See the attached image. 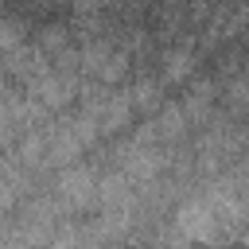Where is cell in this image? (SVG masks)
Wrapping results in <instances>:
<instances>
[{"label":"cell","mask_w":249,"mask_h":249,"mask_svg":"<svg viewBox=\"0 0 249 249\" xmlns=\"http://www.w3.org/2000/svg\"><path fill=\"white\" fill-rule=\"evenodd\" d=\"M43 171H35L23 156H8L4 163H0V214H8L12 206H19L23 198H31V187H35V179H39Z\"/></svg>","instance_id":"277c9868"},{"label":"cell","mask_w":249,"mask_h":249,"mask_svg":"<svg viewBox=\"0 0 249 249\" xmlns=\"http://www.w3.org/2000/svg\"><path fill=\"white\" fill-rule=\"evenodd\" d=\"M249 226V171H233L222 175L198 191H191L171 226H167V241L171 249H226L233 241H241Z\"/></svg>","instance_id":"6da1fadb"},{"label":"cell","mask_w":249,"mask_h":249,"mask_svg":"<svg viewBox=\"0 0 249 249\" xmlns=\"http://www.w3.org/2000/svg\"><path fill=\"white\" fill-rule=\"evenodd\" d=\"M241 245H245V249H249V226H245V233H241Z\"/></svg>","instance_id":"8992f818"},{"label":"cell","mask_w":249,"mask_h":249,"mask_svg":"<svg viewBox=\"0 0 249 249\" xmlns=\"http://www.w3.org/2000/svg\"><path fill=\"white\" fill-rule=\"evenodd\" d=\"M97 179H101L97 167H89V163H66V167H58V179H54V191L51 195L70 214L93 210L97 206Z\"/></svg>","instance_id":"3957f363"},{"label":"cell","mask_w":249,"mask_h":249,"mask_svg":"<svg viewBox=\"0 0 249 249\" xmlns=\"http://www.w3.org/2000/svg\"><path fill=\"white\" fill-rule=\"evenodd\" d=\"M23 4H39V8H47V4H54V0H23Z\"/></svg>","instance_id":"5b68a950"},{"label":"cell","mask_w":249,"mask_h":249,"mask_svg":"<svg viewBox=\"0 0 249 249\" xmlns=\"http://www.w3.org/2000/svg\"><path fill=\"white\" fill-rule=\"evenodd\" d=\"M128 51L117 39H105L97 31H78V74L97 86H121L128 78Z\"/></svg>","instance_id":"7a4b0ae2"}]
</instances>
